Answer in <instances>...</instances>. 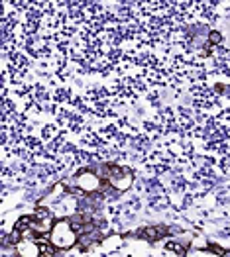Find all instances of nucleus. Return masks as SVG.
<instances>
[{
  "instance_id": "f257e3e1",
  "label": "nucleus",
  "mask_w": 230,
  "mask_h": 257,
  "mask_svg": "<svg viewBox=\"0 0 230 257\" xmlns=\"http://www.w3.org/2000/svg\"><path fill=\"white\" fill-rule=\"evenodd\" d=\"M77 241H79V236H77V232H75V228H73V224L69 220H57V222H53V228L49 230V243L55 249L67 251Z\"/></svg>"
},
{
  "instance_id": "f03ea898",
  "label": "nucleus",
  "mask_w": 230,
  "mask_h": 257,
  "mask_svg": "<svg viewBox=\"0 0 230 257\" xmlns=\"http://www.w3.org/2000/svg\"><path fill=\"white\" fill-rule=\"evenodd\" d=\"M105 173L110 187L120 191V193H126L134 183V177H132L130 169H126L122 165H105Z\"/></svg>"
},
{
  "instance_id": "7ed1b4c3",
  "label": "nucleus",
  "mask_w": 230,
  "mask_h": 257,
  "mask_svg": "<svg viewBox=\"0 0 230 257\" xmlns=\"http://www.w3.org/2000/svg\"><path fill=\"white\" fill-rule=\"evenodd\" d=\"M101 183H103L101 177L93 171H83L75 177V185L83 193H97L101 189Z\"/></svg>"
},
{
  "instance_id": "20e7f679",
  "label": "nucleus",
  "mask_w": 230,
  "mask_h": 257,
  "mask_svg": "<svg viewBox=\"0 0 230 257\" xmlns=\"http://www.w3.org/2000/svg\"><path fill=\"white\" fill-rule=\"evenodd\" d=\"M16 251L20 257H40L42 255V247L34 241V239H20L16 243Z\"/></svg>"
},
{
  "instance_id": "39448f33",
  "label": "nucleus",
  "mask_w": 230,
  "mask_h": 257,
  "mask_svg": "<svg viewBox=\"0 0 230 257\" xmlns=\"http://www.w3.org/2000/svg\"><path fill=\"white\" fill-rule=\"evenodd\" d=\"M166 228H146V230H138L136 232V236L138 237H144V239H147V241H156V239H160V237L166 236Z\"/></svg>"
},
{
  "instance_id": "423d86ee",
  "label": "nucleus",
  "mask_w": 230,
  "mask_h": 257,
  "mask_svg": "<svg viewBox=\"0 0 230 257\" xmlns=\"http://www.w3.org/2000/svg\"><path fill=\"white\" fill-rule=\"evenodd\" d=\"M120 245H122V237H120V236L106 237L105 241H103V247H105V251H114V249H118Z\"/></svg>"
},
{
  "instance_id": "0eeeda50",
  "label": "nucleus",
  "mask_w": 230,
  "mask_h": 257,
  "mask_svg": "<svg viewBox=\"0 0 230 257\" xmlns=\"http://www.w3.org/2000/svg\"><path fill=\"white\" fill-rule=\"evenodd\" d=\"M168 249H173V251H177L179 255H183V253H185V249H181L177 243H168Z\"/></svg>"
}]
</instances>
